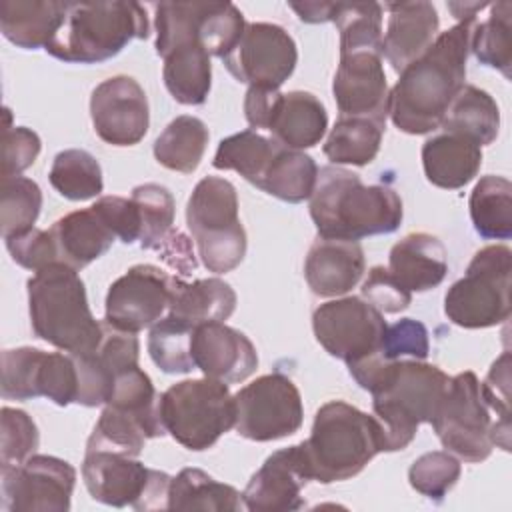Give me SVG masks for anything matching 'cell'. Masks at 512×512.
<instances>
[{
	"label": "cell",
	"instance_id": "6da1fadb",
	"mask_svg": "<svg viewBox=\"0 0 512 512\" xmlns=\"http://www.w3.org/2000/svg\"><path fill=\"white\" fill-rule=\"evenodd\" d=\"M356 384L372 394V412L382 430V452L404 450L418 426L432 422L450 376L422 360H386L378 352L348 362Z\"/></svg>",
	"mask_w": 512,
	"mask_h": 512
},
{
	"label": "cell",
	"instance_id": "7a4b0ae2",
	"mask_svg": "<svg viewBox=\"0 0 512 512\" xmlns=\"http://www.w3.org/2000/svg\"><path fill=\"white\" fill-rule=\"evenodd\" d=\"M476 20L440 32L428 50L410 62L388 94V116L406 134H428L466 84V62Z\"/></svg>",
	"mask_w": 512,
	"mask_h": 512
},
{
	"label": "cell",
	"instance_id": "3957f363",
	"mask_svg": "<svg viewBox=\"0 0 512 512\" xmlns=\"http://www.w3.org/2000/svg\"><path fill=\"white\" fill-rule=\"evenodd\" d=\"M310 218L322 238L354 240L398 230L404 208L390 186L362 184L360 176L342 166L318 168L310 194Z\"/></svg>",
	"mask_w": 512,
	"mask_h": 512
},
{
	"label": "cell",
	"instance_id": "277c9868",
	"mask_svg": "<svg viewBox=\"0 0 512 512\" xmlns=\"http://www.w3.org/2000/svg\"><path fill=\"white\" fill-rule=\"evenodd\" d=\"M298 446L308 478L332 484L354 478L382 452V430L374 414L330 400L316 410L310 436Z\"/></svg>",
	"mask_w": 512,
	"mask_h": 512
},
{
	"label": "cell",
	"instance_id": "5b68a950",
	"mask_svg": "<svg viewBox=\"0 0 512 512\" xmlns=\"http://www.w3.org/2000/svg\"><path fill=\"white\" fill-rule=\"evenodd\" d=\"M26 290L36 338L68 354H86L100 344L104 322L92 316L78 270L50 264L28 278Z\"/></svg>",
	"mask_w": 512,
	"mask_h": 512
},
{
	"label": "cell",
	"instance_id": "8992f818",
	"mask_svg": "<svg viewBox=\"0 0 512 512\" xmlns=\"http://www.w3.org/2000/svg\"><path fill=\"white\" fill-rule=\"evenodd\" d=\"M148 34V16L138 2H68L64 22L44 50L62 62L98 64Z\"/></svg>",
	"mask_w": 512,
	"mask_h": 512
},
{
	"label": "cell",
	"instance_id": "52a82bcc",
	"mask_svg": "<svg viewBox=\"0 0 512 512\" xmlns=\"http://www.w3.org/2000/svg\"><path fill=\"white\" fill-rule=\"evenodd\" d=\"M186 224L208 272H232L246 256V230L238 218V194L220 176L202 178L186 204Z\"/></svg>",
	"mask_w": 512,
	"mask_h": 512
},
{
	"label": "cell",
	"instance_id": "ba28073f",
	"mask_svg": "<svg viewBox=\"0 0 512 512\" xmlns=\"http://www.w3.org/2000/svg\"><path fill=\"white\" fill-rule=\"evenodd\" d=\"M158 414L166 434L180 446L202 452L234 428V394L220 380L188 378L158 396Z\"/></svg>",
	"mask_w": 512,
	"mask_h": 512
},
{
	"label": "cell",
	"instance_id": "9c48e42d",
	"mask_svg": "<svg viewBox=\"0 0 512 512\" xmlns=\"http://www.w3.org/2000/svg\"><path fill=\"white\" fill-rule=\"evenodd\" d=\"M512 250L504 244L484 246L470 260L464 278L444 296V314L460 328H490L510 316Z\"/></svg>",
	"mask_w": 512,
	"mask_h": 512
},
{
	"label": "cell",
	"instance_id": "30bf717a",
	"mask_svg": "<svg viewBox=\"0 0 512 512\" xmlns=\"http://www.w3.org/2000/svg\"><path fill=\"white\" fill-rule=\"evenodd\" d=\"M156 10V54L202 46L224 58L240 40L246 20L230 2H160Z\"/></svg>",
	"mask_w": 512,
	"mask_h": 512
},
{
	"label": "cell",
	"instance_id": "8fae6325",
	"mask_svg": "<svg viewBox=\"0 0 512 512\" xmlns=\"http://www.w3.org/2000/svg\"><path fill=\"white\" fill-rule=\"evenodd\" d=\"M82 478L96 502L134 510H168L172 476L152 470L132 456L92 450L84 454Z\"/></svg>",
	"mask_w": 512,
	"mask_h": 512
},
{
	"label": "cell",
	"instance_id": "7c38bea8",
	"mask_svg": "<svg viewBox=\"0 0 512 512\" xmlns=\"http://www.w3.org/2000/svg\"><path fill=\"white\" fill-rule=\"evenodd\" d=\"M430 424L442 446L466 462H482L492 454V418L472 370L450 378Z\"/></svg>",
	"mask_w": 512,
	"mask_h": 512
},
{
	"label": "cell",
	"instance_id": "4fadbf2b",
	"mask_svg": "<svg viewBox=\"0 0 512 512\" xmlns=\"http://www.w3.org/2000/svg\"><path fill=\"white\" fill-rule=\"evenodd\" d=\"M244 116L252 130H268L286 148H314L326 134L328 112L324 104L304 90L280 92L248 88Z\"/></svg>",
	"mask_w": 512,
	"mask_h": 512
},
{
	"label": "cell",
	"instance_id": "5bb4252c",
	"mask_svg": "<svg viewBox=\"0 0 512 512\" xmlns=\"http://www.w3.org/2000/svg\"><path fill=\"white\" fill-rule=\"evenodd\" d=\"M236 432L254 442H272L292 436L304 420L296 384L280 374H264L234 394Z\"/></svg>",
	"mask_w": 512,
	"mask_h": 512
},
{
	"label": "cell",
	"instance_id": "9a60e30c",
	"mask_svg": "<svg viewBox=\"0 0 512 512\" xmlns=\"http://www.w3.org/2000/svg\"><path fill=\"white\" fill-rule=\"evenodd\" d=\"M222 62L248 88L280 90L296 68L298 50L294 38L282 26L250 22Z\"/></svg>",
	"mask_w": 512,
	"mask_h": 512
},
{
	"label": "cell",
	"instance_id": "2e32d148",
	"mask_svg": "<svg viewBox=\"0 0 512 512\" xmlns=\"http://www.w3.org/2000/svg\"><path fill=\"white\" fill-rule=\"evenodd\" d=\"M386 326L384 314L360 296L324 302L312 314L318 344L346 364L378 352Z\"/></svg>",
	"mask_w": 512,
	"mask_h": 512
},
{
	"label": "cell",
	"instance_id": "e0dca14e",
	"mask_svg": "<svg viewBox=\"0 0 512 512\" xmlns=\"http://www.w3.org/2000/svg\"><path fill=\"white\" fill-rule=\"evenodd\" d=\"M76 470L62 458L32 454L22 464L2 468V508L6 512H68Z\"/></svg>",
	"mask_w": 512,
	"mask_h": 512
},
{
	"label": "cell",
	"instance_id": "ac0fdd59",
	"mask_svg": "<svg viewBox=\"0 0 512 512\" xmlns=\"http://www.w3.org/2000/svg\"><path fill=\"white\" fill-rule=\"evenodd\" d=\"M174 276L152 264H136L116 278L106 294L104 320L124 332L156 324L170 306Z\"/></svg>",
	"mask_w": 512,
	"mask_h": 512
},
{
	"label": "cell",
	"instance_id": "d6986e66",
	"mask_svg": "<svg viewBox=\"0 0 512 512\" xmlns=\"http://www.w3.org/2000/svg\"><path fill=\"white\" fill-rule=\"evenodd\" d=\"M90 118L94 132L106 144H138L150 126L144 88L132 76L124 74L100 82L90 96Z\"/></svg>",
	"mask_w": 512,
	"mask_h": 512
},
{
	"label": "cell",
	"instance_id": "ffe728a7",
	"mask_svg": "<svg viewBox=\"0 0 512 512\" xmlns=\"http://www.w3.org/2000/svg\"><path fill=\"white\" fill-rule=\"evenodd\" d=\"M332 94L340 116H364L386 124L390 90L382 64V52H340Z\"/></svg>",
	"mask_w": 512,
	"mask_h": 512
},
{
	"label": "cell",
	"instance_id": "44dd1931",
	"mask_svg": "<svg viewBox=\"0 0 512 512\" xmlns=\"http://www.w3.org/2000/svg\"><path fill=\"white\" fill-rule=\"evenodd\" d=\"M190 352L194 366L208 378L236 384L258 368V354L250 338L224 322H206L194 328Z\"/></svg>",
	"mask_w": 512,
	"mask_h": 512
},
{
	"label": "cell",
	"instance_id": "7402d4cb",
	"mask_svg": "<svg viewBox=\"0 0 512 512\" xmlns=\"http://www.w3.org/2000/svg\"><path fill=\"white\" fill-rule=\"evenodd\" d=\"M310 482L300 446H288L270 454L248 480L242 500L250 512H290L304 506L302 488Z\"/></svg>",
	"mask_w": 512,
	"mask_h": 512
},
{
	"label": "cell",
	"instance_id": "603a6c76",
	"mask_svg": "<svg viewBox=\"0 0 512 512\" xmlns=\"http://www.w3.org/2000/svg\"><path fill=\"white\" fill-rule=\"evenodd\" d=\"M138 336L110 326L104 320V334L100 344L86 354H72L78 370V398L76 404L100 406L106 404L112 380L126 368L138 364Z\"/></svg>",
	"mask_w": 512,
	"mask_h": 512
},
{
	"label": "cell",
	"instance_id": "cb8c5ba5",
	"mask_svg": "<svg viewBox=\"0 0 512 512\" xmlns=\"http://www.w3.org/2000/svg\"><path fill=\"white\" fill-rule=\"evenodd\" d=\"M388 10V26L382 34V58L394 72H402L410 62L422 56L436 40L440 26L438 12L430 2H392Z\"/></svg>",
	"mask_w": 512,
	"mask_h": 512
},
{
	"label": "cell",
	"instance_id": "d4e9b609",
	"mask_svg": "<svg viewBox=\"0 0 512 512\" xmlns=\"http://www.w3.org/2000/svg\"><path fill=\"white\" fill-rule=\"evenodd\" d=\"M364 250L354 240L318 236L304 262L308 288L322 298L350 292L364 274Z\"/></svg>",
	"mask_w": 512,
	"mask_h": 512
},
{
	"label": "cell",
	"instance_id": "484cf974",
	"mask_svg": "<svg viewBox=\"0 0 512 512\" xmlns=\"http://www.w3.org/2000/svg\"><path fill=\"white\" fill-rule=\"evenodd\" d=\"M388 270L408 292H426L446 278L448 254L436 236L412 232L392 246Z\"/></svg>",
	"mask_w": 512,
	"mask_h": 512
},
{
	"label": "cell",
	"instance_id": "4316f807",
	"mask_svg": "<svg viewBox=\"0 0 512 512\" xmlns=\"http://www.w3.org/2000/svg\"><path fill=\"white\" fill-rule=\"evenodd\" d=\"M48 232L54 240L58 262L74 270H82L106 254L116 240L114 232L92 206L58 218Z\"/></svg>",
	"mask_w": 512,
	"mask_h": 512
},
{
	"label": "cell",
	"instance_id": "83f0119b",
	"mask_svg": "<svg viewBox=\"0 0 512 512\" xmlns=\"http://www.w3.org/2000/svg\"><path fill=\"white\" fill-rule=\"evenodd\" d=\"M426 180L444 190H458L474 180L482 166V148L458 134L440 132L422 146Z\"/></svg>",
	"mask_w": 512,
	"mask_h": 512
},
{
	"label": "cell",
	"instance_id": "f1b7e54d",
	"mask_svg": "<svg viewBox=\"0 0 512 512\" xmlns=\"http://www.w3.org/2000/svg\"><path fill=\"white\" fill-rule=\"evenodd\" d=\"M68 2L0 0V32L24 50L46 48L60 30Z\"/></svg>",
	"mask_w": 512,
	"mask_h": 512
},
{
	"label": "cell",
	"instance_id": "f546056e",
	"mask_svg": "<svg viewBox=\"0 0 512 512\" xmlns=\"http://www.w3.org/2000/svg\"><path fill=\"white\" fill-rule=\"evenodd\" d=\"M236 308V292L220 278H200L186 282L182 276L172 280L168 314L190 326L206 322H226Z\"/></svg>",
	"mask_w": 512,
	"mask_h": 512
},
{
	"label": "cell",
	"instance_id": "4dcf8cb0",
	"mask_svg": "<svg viewBox=\"0 0 512 512\" xmlns=\"http://www.w3.org/2000/svg\"><path fill=\"white\" fill-rule=\"evenodd\" d=\"M442 132H452L476 142L480 148L496 140L500 130V110L496 100L474 84H464L450 102L442 122Z\"/></svg>",
	"mask_w": 512,
	"mask_h": 512
},
{
	"label": "cell",
	"instance_id": "1f68e13d",
	"mask_svg": "<svg viewBox=\"0 0 512 512\" xmlns=\"http://www.w3.org/2000/svg\"><path fill=\"white\" fill-rule=\"evenodd\" d=\"M244 508L242 492L208 476L200 468H184L168 488V510H212L236 512Z\"/></svg>",
	"mask_w": 512,
	"mask_h": 512
},
{
	"label": "cell",
	"instance_id": "d6a6232c",
	"mask_svg": "<svg viewBox=\"0 0 512 512\" xmlns=\"http://www.w3.org/2000/svg\"><path fill=\"white\" fill-rule=\"evenodd\" d=\"M384 130L386 124L374 118L340 116L330 128L322 152L334 166H366L376 158Z\"/></svg>",
	"mask_w": 512,
	"mask_h": 512
},
{
	"label": "cell",
	"instance_id": "836d02e7",
	"mask_svg": "<svg viewBox=\"0 0 512 512\" xmlns=\"http://www.w3.org/2000/svg\"><path fill=\"white\" fill-rule=\"evenodd\" d=\"M474 230L486 240L512 236V184L504 176H482L468 200Z\"/></svg>",
	"mask_w": 512,
	"mask_h": 512
},
{
	"label": "cell",
	"instance_id": "e575fe53",
	"mask_svg": "<svg viewBox=\"0 0 512 512\" xmlns=\"http://www.w3.org/2000/svg\"><path fill=\"white\" fill-rule=\"evenodd\" d=\"M210 132L196 116H176L156 138L154 158L168 170L192 174L206 152Z\"/></svg>",
	"mask_w": 512,
	"mask_h": 512
},
{
	"label": "cell",
	"instance_id": "d590c367",
	"mask_svg": "<svg viewBox=\"0 0 512 512\" xmlns=\"http://www.w3.org/2000/svg\"><path fill=\"white\" fill-rule=\"evenodd\" d=\"M280 146L282 144L274 138H266L248 128L220 140L212 166L218 170H234L258 188Z\"/></svg>",
	"mask_w": 512,
	"mask_h": 512
},
{
	"label": "cell",
	"instance_id": "8d00e7d4",
	"mask_svg": "<svg viewBox=\"0 0 512 512\" xmlns=\"http://www.w3.org/2000/svg\"><path fill=\"white\" fill-rule=\"evenodd\" d=\"M164 60V86L184 106L204 104L212 84L210 54L202 46H190L168 54Z\"/></svg>",
	"mask_w": 512,
	"mask_h": 512
},
{
	"label": "cell",
	"instance_id": "74e56055",
	"mask_svg": "<svg viewBox=\"0 0 512 512\" xmlns=\"http://www.w3.org/2000/svg\"><path fill=\"white\" fill-rule=\"evenodd\" d=\"M316 176L318 166L312 156L280 146L258 188L278 200L298 204L310 198Z\"/></svg>",
	"mask_w": 512,
	"mask_h": 512
},
{
	"label": "cell",
	"instance_id": "f35d334b",
	"mask_svg": "<svg viewBox=\"0 0 512 512\" xmlns=\"http://www.w3.org/2000/svg\"><path fill=\"white\" fill-rule=\"evenodd\" d=\"M106 406L134 416L146 428L148 438L166 434L158 414V394L150 376L138 364L122 370L114 378Z\"/></svg>",
	"mask_w": 512,
	"mask_h": 512
},
{
	"label": "cell",
	"instance_id": "ab89813d",
	"mask_svg": "<svg viewBox=\"0 0 512 512\" xmlns=\"http://www.w3.org/2000/svg\"><path fill=\"white\" fill-rule=\"evenodd\" d=\"M490 6V14L482 22H474L470 52L484 66L496 68L510 78L512 68V4L500 0Z\"/></svg>",
	"mask_w": 512,
	"mask_h": 512
},
{
	"label": "cell",
	"instance_id": "60d3db41",
	"mask_svg": "<svg viewBox=\"0 0 512 512\" xmlns=\"http://www.w3.org/2000/svg\"><path fill=\"white\" fill-rule=\"evenodd\" d=\"M52 188L74 202L100 196L104 188L102 168L98 160L80 148H68L54 156L48 172Z\"/></svg>",
	"mask_w": 512,
	"mask_h": 512
},
{
	"label": "cell",
	"instance_id": "b9f144b4",
	"mask_svg": "<svg viewBox=\"0 0 512 512\" xmlns=\"http://www.w3.org/2000/svg\"><path fill=\"white\" fill-rule=\"evenodd\" d=\"M382 4L336 2L330 22L340 32V52L380 50L382 52Z\"/></svg>",
	"mask_w": 512,
	"mask_h": 512
},
{
	"label": "cell",
	"instance_id": "7bdbcfd3",
	"mask_svg": "<svg viewBox=\"0 0 512 512\" xmlns=\"http://www.w3.org/2000/svg\"><path fill=\"white\" fill-rule=\"evenodd\" d=\"M194 328L196 326L176 320L170 314L162 316L156 324L150 326L148 354L162 372L188 374L196 368L190 352Z\"/></svg>",
	"mask_w": 512,
	"mask_h": 512
},
{
	"label": "cell",
	"instance_id": "ee69618b",
	"mask_svg": "<svg viewBox=\"0 0 512 512\" xmlns=\"http://www.w3.org/2000/svg\"><path fill=\"white\" fill-rule=\"evenodd\" d=\"M42 208L40 186L26 176H10L0 182V232L10 238L34 228Z\"/></svg>",
	"mask_w": 512,
	"mask_h": 512
},
{
	"label": "cell",
	"instance_id": "f6af8a7d",
	"mask_svg": "<svg viewBox=\"0 0 512 512\" xmlns=\"http://www.w3.org/2000/svg\"><path fill=\"white\" fill-rule=\"evenodd\" d=\"M132 202L140 214V246L156 250L170 234L176 214V204L166 186L148 182L132 190Z\"/></svg>",
	"mask_w": 512,
	"mask_h": 512
},
{
	"label": "cell",
	"instance_id": "bcb514c9",
	"mask_svg": "<svg viewBox=\"0 0 512 512\" xmlns=\"http://www.w3.org/2000/svg\"><path fill=\"white\" fill-rule=\"evenodd\" d=\"M146 440V428L134 416L106 406L86 442V452L104 450L136 458L140 456Z\"/></svg>",
	"mask_w": 512,
	"mask_h": 512
},
{
	"label": "cell",
	"instance_id": "7dc6e473",
	"mask_svg": "<svg viewBox=\"0 0 512 512\" xmlns=\"http://www.w3.org/2000/svg\"><path fill=\"white\" fill-rule=\"evenodd\" d=\"M462 466L448 450L426 452L416 458L408 470L410 486L428 500L442 502V498L456 486Z\"/></svg>",
	"mask_w": 512,
	"mask_h": 512
},
{
	"label": "cell",
	"instance_id": "c3c4849f",
	"mask_svg": "<svg viewBox=\"0 0 512 512\" xmlns=\"http://www.w3.org/2000/svg\"><path fill=\"white\" fill-rule=\"evenodd\" d=\"M44 396L58 406H68L78 398V370L68 352H42L36 372V398Z\"/></svg>",
	"mask_w": 512,
	"mask_h": 512
},
{
	"label": "cell",
	"instance_id": "681fc988",
	"mask_svg": "<svg viewBox=\"0 0 512 512\" xmlns=\"http://www.w3.org/2000/svg\"><path fill=\"white\" fill-rule=\"evenodd\" d=\"M0 470L22 464L34 454L40 442L34 420L18 408L4 406L0 412Z\"/></svg>",
	"mask_w": 512,
	"mask_h": 512
},
{
	"label": "cell",
	"instance_id": "f907efd6",
	"mask_svg": "<svg viewBox=\"0 0 512 512\" xmlns=\"http://www.w3.org/2000/svg\"><path fill=\"white\" fill-rule=\"evenodd\" d=\"M44 350L32 346L8 348L2 352V398H36V372Z\"/></svg>",
	"mask_w": 512,
	"mask_h": 512
},
{
	"label": "cell",
	"instance_id": "816d5d0a",
	"mask_svg": "<svg viewBox=\"0 0 512 512\" xmlns=\"http://www.w3.org/2000/svg\"><path fill=\"white\" fill-rule=\"evenodd\" d=\"M428 352H430L428 330L422 322L414 318H402L386 326V332L378 348V354L386 360H402V358L424 360Z\"/></svg>",
	"mask_w": 512,
	"mask_h": 512
},
{
	"label": "cell",
	"instance_id": "f5cc1de1",
	"mask_svg": "<svg viewBox=\"0 0 512 512\" xmlns=\"http://www.w3.org/2000/svg\"><path fill=\"white\" fill-rule=\"evenodd\" d=\"M6 122L2 128V178L20 176L34 164L40 154V136L26 126H10V110H4Z\"/></svg>",
	"mask_w": 512,
	"mask_h": 512
},
{
	"label": "cell",
	"instance_id": "db71d44e",
	"mask_svg": "<svg viewBox=\"0 0 512 512\" xmlns=\"http://www.w3.org/2000/svg\"><path fill=\"white\" fill-rule=\"evenodd\" d=\"M4 242H6V248L12 256V260L26 270L38 272V270L58 262L56 246H54V240L48 230L30 228L22 234L4 238Z\"/></svg>",
	"mask_w": 512,
	"mask_h": 512
},
{
	"label": "cell",
	"instance_id": "11a10c76",
	"mask_svg": "<svg viewBox=\"0 0 512 512\" xmlns=\"http://www.w3.org/2000/svg\"><path fill=\"white\" fill-rule=\"evenodd\" d=\"M360 290L362 298L382 314H398L412 302V292H408L384 266H374Z\"/></svg>",
	"mask_w": 512,
	"mask_h": 512
},
{
	"label": "cell",
	"instance_id": "9f6ffc18",
	"mask_svg": "<svg viewBox=\"0 0 512 512\" xmlns=\"http://www.w3.org/2000/svg\"><path fill=\"white\" fill-rule=\"evenodd\" d=\"M92 208L108 224L118 240L132 244L140 240V214L132 198L122 196H100Z\"/></svg>",
	"mask_w": 512,
	"mask_h": 512
},
{
	"label": "cell",
	"instance_id": "6f0895ef",
	"mask_svg": "<svg viewBox=\"0 0 512 512\" xmlns=\"http://www.w3.org/2000/svg\"><path fill=\"white\" fill-rule=\"evenodd\" d=\"M480 392L486 406L496 412V420L510 424V352H502L490 366L486 380L480 382Z\"/></svg>",
	"mask_w": 512,
	"mask_h": 512
},
{
	"label": "cell",
	"instance_id": "680465c9",
	"mask_svg": "<svg viewBox=\"0 0 512 512\" xmlns=\"http://www.w3.org/2000/svg\"><path fill=\"white\" fill-rule=\"evenodd\" d=\"M156 252L160 254L158 258H162L182 278L196 268V254L190 244V238L182 234L178 228L170 230V234L162 240Z\"/></svg>",
	"mask_w": 512,
	"mask_h": 512
},
{
	"label": "cell",
	"instance_id": "91938a15",
	"mask_svg": "<svg viewBox=\"0 0 512 512\" xmlns=\"http://www.w3.org/2000/svg\"><path fill=\"white\" fill-rule=\"evenodd\" d=\"M290 8L298 14L302 22L320 24L330 22L334 2H290Z\"/></svg>",
	"mask_w": 512,
	"mask_h": 512
},
{
	"label": "cell",
	"instance_id": "94428289",
	"mask_svg": "<svg viewBox=\"0 0 512 512\" xmlns=\"http://www.w3.org/2000/svg\"><path fill=\"white\" fill-rule=\"evenodd\" d=\"M486 6H488V2H448V10L454 14V18L458 22L476 20L478 12Z\"/></svg>",
	"mask_w": 512,
	"mask_h": 512
}]
</instances>
